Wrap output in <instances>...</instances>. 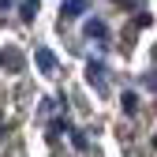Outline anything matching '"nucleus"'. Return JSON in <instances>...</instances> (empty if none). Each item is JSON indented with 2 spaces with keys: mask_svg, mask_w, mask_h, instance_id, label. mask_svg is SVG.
Wrapping results in <instances>:
<instances>
[{
  "mask_svg": "<svg viewBox=\"0 0 157 157\" xmlns=\"http://www.w3.org/2000/svg\"><path fill=\"white\" fill-rule=\"evenodd\" d=\"M90 86L101 90V94H109V71H105L101 64H90Z\"/></svg>",
  "mask_w": 157,
  "mask_h": 157,
  "instance_id": "obj_1",
  "label": "nucleus"
},
{
  "mask_svg": "<svg viewBox=\"0 0 157 157\" xmlns=\"http://www.w3.org/2000/svg\"><path fill=\"white\" fill-rule=\"evenodd\" d=\"M34 60H37V67H41L45 75H56V56H52L49 49H37V56H34Z\"/></svg>",
  "mask_w": 157,
  "mask_h": 157,
  "instance_id": "obj_2",
  "label": "nucleus"
},
{
  "mask_svg": "<svg viewBox=\"0 0 157 157\" xmlns=\"http://www.w3.org/2000/svg\"><path fill=\"white\" fill-rule=\"evenodd\" d=\"M0 67H8V71H19V67H23V56H19L15 49H8L4 56H0Z\"/></svg>",
  "mask_w": 157,
  "mask_h": 157,
  "instance_id": "obj_3",
  "label": "nucleus"
},
{
  "mask_svg": "<svg viewBox=\"0 0 157 157\" xmlns=\"http://www.w3.org/2000/svg\"><path fill=\"white\" fill-rule=\"evenodd\" d=\"M86 37H101V41H105V37H109L105 23H97V19H90V23H86Z\"/></svg>",
  "mask_w": 157,
  "mask_h": 157,
  "instance_id": "obj_4",
  "label": "nucleus"
},
{
  "mask_svg": "<svg viewBox=\"0 0 157 157\" xmlns=\"http://www.w3.org/2000/svg\"><path fill=\"white\" fill-rule=\"evenodd\" d=\"M86 11V0H67L64 4V15H82Z\"/></svg>",
  "mask_w": 157,
  "mask_h": 157,
  "instance_id": "obj_5",
  "label": "nucleus"
},
{
  "mask_svg": "<svg viewBox=\"0 0 157 157\" xmlns=\"http://www.w3.org/2000/svg\"><path fill=\"white\" fill-rule=\"evenodd\" d=\"M124 109H127V112H135V109H139V97H135V94H131V90H127V94H124Z\"/></svg>",
  "mask_w": 157,
  "mask_h": 157,
  "instance_id": "obj_6",
  "label": "nucleus"
},
{
  "mask_svg": "<svg viewBox=\"0 0 157 157\" xmlns=\"http://www.w3.org/2000/svg\"><path fill=\"white\" fill-rule=\"evenodd\" d=\"M34 11H37V0H23V15L34 19Z\"/></svg>",
  "mask_w": 157,
  "mask_h": 157,
  "instance_id": "obj_7",
  "label": "nucleus"
},
{
  "mask_svg": "<svg viewBox=\"0 0 157 157\" xmlns=\"http://www.w3.org/2000/svg\"><path fill=\"white\" fill-rule=\"evenodd\" d=\"M153 142H157V139H153Z\"/></svg>",
  "mask_w": 157,
  "mask_h": 157,
  "instance_id": "obj_8",
  "label": "nucleus"
}]
</instances>
